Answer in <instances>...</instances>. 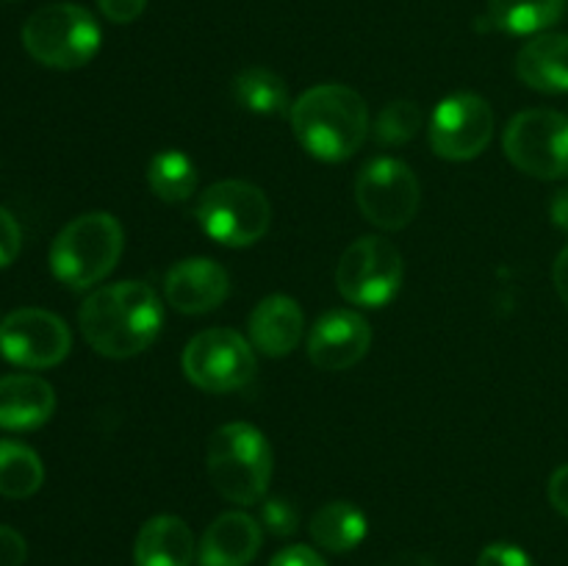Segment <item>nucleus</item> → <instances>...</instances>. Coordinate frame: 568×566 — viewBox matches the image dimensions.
<instances>
[{"label":"nucleus","instance_id":"7","mask_svg":"<svg viewBox=\"0 0 568 566\" xmlns=\"http://www.w3.org/2000/svg\"><path fill=\"white\" fill-rule=\"evenodd\" d=\"M503 148L510 164L527 175L568 178V117L552 109L519 111L505 128Z\"/></svg>","mask_w":568,"mask_h":566},{"label":"nucleus","instance_id":"32","mask_svg":"<svg viewBox=\"0 0 568 566\" xmlns=\"http://www.w3.org/2000/svg\"><path fill=\"white\" fill-rule=\"evenodd\" d=\"M549 503L568 519V464L555 469L552 477H549Z\"/></svg>","mask_w":568,"mask_h":566},{"label":"nucleus","instance_id":"18","mask_svg":"<svg viewBox=\"0 0 568 566\" xmlns=\"http://www.w3.org/2000/svg\"><path fill=\"white\" fill-rule=\"evenodd\" d=\"M197 555L192 527L170 514L153 516L139 530L133 544L136 566H192Z\"/></svg>","mask_w":568,"mask_h":566},{"label":"nucleus","instance_id":"14","mask_svg":"<svg viewBox=\"0 0 568 566\" xmlns=\"http://www.w3.org/2000/svg\"><path fill=\"white\" fill-rule=\"evenodd\" d=\"M166 303L181 314H209L231 294V275L214 259H183L166 272Z\"/></svg>","mask_w":568,"mask_h":566},{"label":"nucleus","instance_id":"13","mask_svg":"<svg viewBox=\"0 0 568 566\" xmlns=\"http://www.w3.org/2000/svg\"><path fill=\"white\" fill-rule=\"evenodd\" d=\"M372 347V327L358 311L336 309L322 314L308 333L311 364L325 372H342L358 364Z\"/></svg>","mask_w":568,"mask_h":566},{"label":"nucleus","instance_id":"23","mask_svg":"<svg viewBox=\"0 0 568 566\" xmlns=\"http://www.w3.org/2000/svg\"><path fill=\"white\" fill-rule=\"evenodd\" d=\"M44 466L31 447L11 438H0V494L26 499L42 488Z\"/></svg>","mask_w":568,"mask_h":566},{"label":"nucleus","instance_id":"30","mask_svg":"<svg viewBox=\"0 0 568 566\" xmlns=\"http://www.w3.org/2000/svg\"><path fill=\"white\" fill-rule=\"evenodd\" d=\"M26 538L14 527L0 525V566H22L26 564Z\"/></svg>","mask_w":568,"mask_h":566},{"label":"nucleus","instance_id":"21","mask_svg":"<svg viewBox=\"0 0 568 566\" xmlns=\"http://www.w3.org/2000/svg\"><path fill=\"white\" fill-rule=\"evenodd\" d=\"M311 538L320 544L327 553H349V549L358 547L366 538L369 530V522H366L364 511L353 503H327L311 516Z\"/></svg>","mask_w":568,"mask_h":566},{"label":"nucleus","instance_id":"25","mask_svg":"<svg viewBox=\"0 0 568 566\" xmlns=\"http://www.w3.org/2000/svg\"><path fill=\"white\" fill-rule=\"evenodd\" d=\"M422 109L410 100H394V103L383 105L381 114L375 120V139L383 144V148H397V144L410 142V139L419 133Z\"/></svg>","mask_w":568,"mask_h":566},{"label":"nucleus","instance_id":"22","mask_svg":"<svg viewBox=\"0 0 568 566\" xmlns=\"http://www.w3.org/2000/svg\"><path fill=\"white\" fill-rule=\"evenodd\" d=\"M233 94H236L239 105L253 114L275 117L292 111L286 81L266 67H250V70L239 72L233 81Z\"/></svg>","mask_w":568,"mask_h":566},{"label":"nucleus","instance_id":"20","mask_svg":"<svg viewBox=\"0 0 568 566\" xmlns=\"http://www.w3.org/2000/svg\"><path fill=\"white\" fill-rule=\"evenodd\" d=\"M568 0H488V20L497 31L514 37H532L558 26Z\"/></svg>","mask_w":568,"mask_h":566},{"label":"nucleus","instance_id":"6","mask_svg":"<svg viewBox=\"0 0 568 566\" xmlns=\"http://www.w3.org/2000/svg\"><path fill=\"white\" fill-rule=\"evenodd\" d=\"M272 209L266 194L247 181H220L203 192L197 222L225 247H250L270 231Z\"/></svg>","mask_w":568,"mask_h":566},{"label":"nucleus","instance_id":"29","mask_svg":"<svg viewBox=\"0 0 568 566\" xmlns=\"http://www.w3.org/2000/svg\"><path fill=\"white\" fill-rule=\"evenodd\" d=\"M100 11L109 22H116V26H125V22H133L136 17H142V11L148 9V0H98Z\"/></svg>","mask_w":568,"mask_h":566},{"label":"nucleus","instance_id":"33","mask_svg":"<svg viewBox=\"0 0 568 566\" xmlns=\"http://www.w3.org/2000/svg\"><path fill=\"white\" fill-rule=\"evenodd\" d=\"M552 281H555V289H558L560 300H564V305L568 309V247L560 250V255L555 259Z\"/></svg>","mask_w":568,"mask_h":566},{"label":"nucleus","instance_id":"10","mask_svg":"<svg viewBox=\"0 0 568 566\" xmlns=\"http://www.w3.org/2000/svg\"><path fill=\"white\" fill-rule=\"evenodd\" d=\"M183 372L203 392H236L255 377L253 344L231 327H209L183 350Z\"/></svg>","mask_w":568,"mask_h":566},{"label":"nucleus","instance_id":"1","mask_svg":"<svg viewBox=\"0 0 568 566\" xmlns=\"http://www.w3.org/2000/svg\"><path fill=\"white\" fill-rule=\"evenodd\" d=\"M83 338L105 358H131L159 338L164 309L153 286L142 281H120L98 289L78 314Z\"/></svg>","mask_w":568,"mask_h":566},{"label":"nucleus","instance_id":"26","mask_svg":"<svg viewBox=\"0 0 568 566\" xmlns=\"http://www.w3.org/2000/svg\"><path fill=\"white\" fill-rule=\"evenodd\" d=\"M261 525H264L266 530L277 538L294 536L300 527V514H297V508L288 503V499L270 497V499H264V505H261Z\"/></svg>","mask_w":568,"mask_h":566},{"label":"nucleus","instance_id":"35","mask_svg":"<svg viewBox=\"0 0 568 566\" xmlns=\"http://www.w3.org/2000/svg\"><path fill=\"white\" fill-rule=\"evenodd\" d=\"M386 566H436V564H433V560L427 558V555H419V553H399V555H394V558L388 560Z\"/></svg>","mask_w":568,"mask_h":566},{"label":"nucleus","instance_id":"24","mask_svg":"<svg viewBox=\"0 0 568 566\" xmlns=\"http://www.w3.org/2000/svg\"><path fill=\"white\" fill-rule=\"evenodd\" d=\"M148 183L164 203H183L197 189V166L181 150H161L150 159Z\"/></svg>","mask_w":568,"mask_h":566},{"label":"nucleus","instance_id":"4","mask_svg":"<svg viewBox=\"0 0 568 566\" xmlns=\"http://www.w3.org/2000/svg\"><path fill=\"white\" fill-rule=\"evenodd\" d=\"M209 477L231 503H261L272 481V447L264 433L247 422L214 431L209 438Z\"/></svg>","mask_w":568,"mask_h":566},{"label":"nucleus","instance_id":"15","mask_svg":"<svg viewBox=\"0 0 568 566\" xmlns=\"http://www.w3.org/2000/svg\"><path fill=\"white\" fill-rule=\"evenodd\" d=\"M264 530L261 522L242 511L222 514L209 525L197 547L200 566H250L258 555Z\"/></svg>","mask_w":568,"mask_h":566},{"label":"nucleus","instance_id":"19","mask_svg":"<svg viewBox=\"0 0 568 566\" xmlns=\"http://www.w3.org/2000/svg\"><path fill=\"white\" fill-rule=\"evenodd\" d=\"M516 75L536 92H568V37L538 33L516 55Z\"/></svg>","mask_w":568,"mask_h":566},{"label":"nucleus","instance_id":"36","mask_svg":"<svg viewBox=\"0 0 568 566\" xmlns=\"http://www.w3.org/2000/svg\"><path fill=\"white\" fill-rule=\"evenodd\" d=\"M0 327H3V316H0Z\"/></svg>","mask_w":568,"mask_h":566},{"label":"nucleus","instance_id":"16","mask_svg":"<svg viewBox=\"0 0 568 566\" xmlns=\"http://www.w3.org/2000/svg\"><path fill=\"white\" fill-rule=\"evenodd\" d=\"M303 333V309H300L297 300L286 297V294H270L250 314V342H253V350L270 355V358H281V355L297 350Z\"/></svg>","mask_w":568,"mask_h":566},{"label":"nucleus","instance_id":"12","mask_svg":"<svg viewBox=\"0 0 568 566\" xmlns=\"http://www.w3.org/2000/svg\"><path fill=\"white\" fill-rule=\"evenodd\" d=\"M494 137V111L480 94L444 98L430 117V144L447 161L477 159Z\"/></svg>","mask_w":568,"mask_h":566},{"label":"nucleus","instance_id":"11","mask_svg":"<svg viewBox=\"0 0 568 566\" xmlns=\"http://www.w3.org/2000/svg\"><path fill=\"white\" fill-rule=\"evenodd\" d=\"M70 327L61 316L44 309H17L3 316L0 355L22 370H48L70 353Z\"/></svg>","mask_w":568,"mask_h":566},{"label":"nucleus","instance_id":"9","mask_svg":"<svg viewBox=\"0 0 568 566\" xmlns=\"http://www.w3.org/2000/svg\"><path fill=\"white\" fill-rule=\"evenodd\" d=\"M419 178L405 161L381 155L364 164L355 178V203L372 225L399 231L419 211Z\"/></svg>","mask_w":568,"mask_h":566},{"label":"nucleus","instance_id":"34","mask_svg":"<svg viewBox=\"0 0 568 566\" xmlns=\"http://www.w3.org/2000/svg\"><path fill=\"white\" fill-rule=\"evenodd\" d=\"M549 216H552V222L560 231L568 233V189L555 192L552 203H549Z\"/></svg>","mask_w":568,"mask_h":566},{"label":"nucleus","instance_id":"28","mask_svg":"<svg viewBox=\"0 0 568 566\" xmlns=\"http://www.w3.org/2000/svg\"><path fill=\"white\" fill-rule=\"evenodd\" d=\"M20 247H22L20 225H17L14 216L0 205V270L9 266L11 261L20 255Z\"/></svg>","mask_w":568,"mask_h":566},{"label":"nucleus","instance_id":"5","mask_svg":"<svg viewBox=\"0 0 568 566\" xmlns=\"http://www.w3.org/2000/svg\"><path fill=\"white\" fill-rule=\"evenodd\" d=\"M103 33L92 11L78 3H50L33 11L22 26V48L39 64L78 70L98 55Z\"/></svg>","mask_w":568,"mask_h":566},{"label":"nucleus","instance_id":"3","mask_svg":"<svg viewBox=\"0 0 568 566\" xmlns=\"http://www.w3.org/2000/svg\"><path fill=\"white\" fill-rule=\"evenodd\" d=\"M125 231L105 211L81 214L59 231L50 247V270L64 286L89 289L103 281L120 261Z\"/></svg>","mask_w":568,"mask_h":566},{"label":"nucleus","instance_id":"31","mask_svg":"<svg viewBox=\"0 0 568 566\" xmlns=\"http://www.w3.org/2000/svg\"><path fill=\"white\" fill-rule=\"evenodd\" d=\"M270 566H327V564L316 549L305 547V544H294V547L281 549V553L270 560Z\"/></svg>","mask_w":568,"mask_h":566},{"label":"nucleus","instance_id":"27","mask_svg":"<svg viewBox=\"0 0 568 566\" xmlns=\"http://www.w3.org/2000/svg\"><path fill=\"white\" fill-rule=\"evenodd\" d=\"M477 566H532V560L530 555L521 547H516V544L497 542L488 544V547L483 549L480 558H477Z\"/></svg>","mask_w":568,"mask_h":566},{"label":"nucleus","instance_id":"8","mask_svg":"<svg viewBox=\"0 0 568 566\" xmlns=\"http://www.w3.org/2000/svg\"><path fill=\"white\" fill-rule=\"evenodd\" d=\"M336 286L347 303L383 309L403 286V255L383 236H361L349 244L336 266Z\"/></svg>","mask_w":568,"mask_h":566},{"label":"nucleus","instance_id":"2","mask_svg":"<svg viewBox=\"0 0 568 566\" xmlns=\"http://www.w3.org/2000/svg\"><path fill=\"white\" fill-rule=\"evenodd\" d=\"M292 128L320 161H347L369 137V105L344 83H320L292 103Z\"/></svg>","mask_w":568,"mask_h":566},{"label":"nucleus","instance_id":"17","mask_svg":"<svg viewBox=\"0 0 568 566\" xmlns=\"http://www.w3.org/2000/svg\"><path fill=\"white\" fill-rule=\"evenodd\" d=\"M55 411V392L39 375L0 377V427L33 431L42 427Z\"/></svg>","mask_w":568,"mask_h":566}]
</instances>
